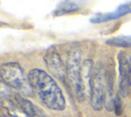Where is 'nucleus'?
<instances>
[{
  "instance_id": "f257e3e1",
  "label": "nucleus",
  "mask_w": 131,
  "mask_h": 117,
  "mask_svg": "<svg viewBox=\"0 0 131 117\" xmlns=\"http://www.w3.org/2000/svg\"><path fill=\"white\" fill-rule=\"evenodd\" d=\"M33 92L41 103L50 110L62 111L66 109V99L56 81L41 69H32L28 73Z\"/></svg>"
},
{
  "instance_id": "f03ea898",
  "label": "nucleus",
  "mask_w": 131,
  "mask_h": 117,
  "mask_svg": "<svg viewBox=\"0 0 131 117\" xmlns=\"http://www.w3.org/2000/svg\"><path fill=\"white\" fill-rule=\"evenodd\" d=\"M82 66L81 51L77 48L70 50L67 57V75L75 96L80 103L86 99V86L83 80Z\"/></svg>"
},
{
  "instance_id": "7ed1b4c3",
  "label": "nucleus",
  "mask_w": 131,
  "mask_h": 117,
  "mask_svg": "<svg viewBox=\"0 0 131 117\" xmlns=\"http://www.w3.org/2000/svg\"><path fill=\"white\" fill-rule=\"evenodd\" d=\"M0 77L7 85L14 88L25 96H32L33 89L28 76L17 62H7L0 66Z\"/></svg>"
},
{
  "instance_id": "20e7f679",
  "label": "nucleus",
  "mask_w": 131,
  "mask_h": 117,
  "mask_svg": "<svg viewBox=\"0 0 131 117\" xmlns=\"http://www.w3.org/2000/svg\"><path fill=\"white\" fill-rule=\"evenodd\" d=\"M90 105L94 111H101L105 104V69L101 64L94 68L93 77L89 86Z\"/></svg>"
},
{
  "instance_id": "39448f33",
  "label": "nucleus",
  "mask_w": 131,
  "mask_h": 117,
  "mask_svg": "<svg viewBox=\"0 0 131 117\" xmlns=\"http://www.w3.org/2000/svg\"><path fill=\"white\" fill-rule=\"evenodd\" d=\"M119 87L118 92L121 98L129 95L131 90V53L127 55L124 51L118 53Z\"/></svg>"
},
{
  "instance_id": "423d86ee",
  "label": "nucleus",
  "mask_w": 131,
  "mask_h": 117,
  "mask_svg": "<svg viewBox=\"0 0 131 117\" xmlns=\"http://www.w3.org/2000/svg\"><path fill=\"white\" fill-rule=\"evenodd\" d=\"M44 62L48 69V71L55 77L59 79H64L67 75V65L63 64L60 54L56 50L55 46H50L45 54Z\"/></svg>"
},
{
  "instance_id": "0eeeda50",
  "label": "nucleus",
  "mask_w": 131,
  "mask_h": 117,
  "mask_svg": "<svg viewBox=\"0 0 131 117\" xmlns=\"http://www.w3.org/2000/svg\"><path fill=\"white\" fill-rule=\"evenodd\" d=\"M131 13V1L119 5L115 10L111 12H105V13H96L90 18V22L93 24H101L105 23L108 21H114L118 20L120 17H123L127 14Z\"/></svg>"
},
{
  "instance_id": "6e6552de",
  "label": "nucleus",
  "mask_w": 131,
  "mask_h": 117,
  "mask_svg": "<svg viewBox=\"0 0 131 117\" xmlns=\"http://www.w3.org/2000/svg\"><path fill=\"white\" fill-rule=\"evenodd\" d=\"M13 99L15 103L19 106V108L28 115V117H47L46 114L35 104H33L30 100H28L26 96L19 94V93H14Z\"/></svg>"
},
{
  "instance_id": "1a4fd4ad",
  "label": "nucleus",
  "mask_w": 131,
  "mask_h": 117,
  "mask_svg": "<svg viewBox=\"0 0 131 117\" xmlns=\"http://www.w3.org/2000/svg\"><path fill=\"white\" fill-rule=\"evenodd\" d=\"M2 110L6 117H28V115L15 103L14 99L2 104Z\"/></svg>"
},
{
  "instance_id": "9d476101",
  "label": "nucleus",
  "mask_w": 131,
  "mask_h": 117,
  "mask_svg": "<svg viewBox=\"0 0 131 117\" xmlns=\"http://www.w3.org/2000/svg\"><path fill=\"white\" fill-rule=\"evenodd\" d=\"M82 7H83V5L80 2H77V1H63V2L58 4V6L56 7V9L54 10L53 13L55 15H61V14H66V13L77 11Z\"/></svg>"
},
{
  "instance_id": "9b49d317",
  "label": "nucleus",
  "mask_w": 131,
  "mask_h": 117,
  "mask_svg": "<svg viewBox=\"0 0 131 117\" xmlns=\"http://www.w3.org/2000/svg\"><path fill=\"white\" fill-rule=\"evenodd\" d=\"M106 44L120 48H131V35L112 37L106 40Z\"/></svg>"
},
{
  "instance_id": "f8f14e48",
  "label": "nucleus",
  "mask_w": 131,
  "mask_h": 117,
  "mask_svg": "<svg viewBox=\"0 0 131 117\" xmlns=\"http://www.w3.org/2000/svg\"><path fill=\"white\" fill-rule=\"evenodd\" d=\"M13 95L14 93L11 91L10 86L0 79V102L4 104L10 100H13Z\"/></svg>"
},
{
  "instance_id": "ddd939ff",
  "label": "nucleus",
  "mask_w": 131,
  "mask_h": 117,
  "mask_svg": "<svg viewBox=\"0 0 131 117\" xmlns=\"http://www.w3.org/2000/svg\"><path fill=\"white\" fill-rule=\"evenodd\" d=\"M114 111H115V114L117 116H120L123 112V108H122V98L121 95L119 94V92H117L115 94V98H114Z\"/></svg>"
},
{
  "instance_id": "4468645a",
  "label": "nucleus",
  "mask_w": 131,
  "mask_h": 117,
  "mask_svg": "<svg viewBox=\"0 0 131 117\" xmlns=\"http://www.w3.org/2000/svg\"><path fill=\"white\" fill-rule=\"evenodd\" d=\"M0 117H6V116H5L3 113H0Z\"/></svg>"
},
{
  "instance_id": "2eb2a0df",
  "label": "nucleus",
  "mask_w": 131,
  "mask_h": 117,
  "mask_svg": "<svg viewBox=\"0 0 131 117\" xmlns=\"http://www.w3.org/2000/svg\"><path fill=\"white\" fill-rule=\"evenodd\" d=\"M130 109H131V105H130Z\"/></svg>"
}]
</instances>
